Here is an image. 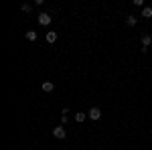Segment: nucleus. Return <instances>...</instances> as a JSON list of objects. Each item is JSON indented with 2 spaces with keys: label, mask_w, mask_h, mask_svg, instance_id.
Segmentation results:
<instances>
[{
  "label": "nucleus",
  "mask_w": 152,
  "mask_h": 150,
  "mask_svg": "<svg viewBox=\"0 0 152 150\" xmlns=\"http://www.w3.org/2000/svg\"><path fill=\"white\" fill-rule=\"evenodd\" d=\"M53 136H55V138H59V140H63V138H65V128H63V126L53 128Z\"/></svg>",
  "instance_id": "nucleus-1"
},
{
  "label": "nucleus",
  "mask_w": 152,
  "mask_h": 150,
  "mask_svg": "<svg viewBox=\"0 0 152 150\" xmlns=\"http://www.w3.org/2000/svg\"><path fill=\"white\" fill-rule=\"evenodd\" d=\"M87 116H89L91 120H99V118H102V110H99V108H91V110L87 112Z\"/></svg>",
  "instance_id": "nucleus-2"
},
{
  "label": "nucleus",
  "mask_w": 152,
  "mask_h": 150,
  "mask_svg": "<svg viewBox=\"0 0 152 150\" xmlns=\"http://www.w3.org/2000/svg\"><path fill=\"white\" fill-rule=\"evenodd\" d=\"M41 89H43L45 93H51L53 89H55V83H53V81H43V85H41Z\"/></svg>",
  "instance_id": "nucleus-3"
},
{
  "label": "nucleus",
  "mask_w": 152,
  "mask_h": 150,
  "mask_svg": "<svg viewBox=\"0 0 152 150\" xmlns=\"http://www.w3.org/2000/svg\"><path fill=\"white\" fill-rule=\"evenodd\" d=\"M150 43H152V37L150 35H142V51H148Z\"/></svg>",
  "instance_id": "nucleus-4"
},
{
  "label": "nucleus",
  "mask_w": 152,
  "mask_h": 150,
  "mask_svg": "<svg viewBox=\"0 0 152 150\" xmlns=\"http://www.w3.org/2000/svg\"><path fill=\"white\" fill-rule=\"evenodd\" d=\"M49 23H51V16H49L47 12H41V14H39V24L45 26V24H49Z\"/></svg>",
  "instance_id": "nucleus-5"
},
{
  "label": "nucleus",
  "mask_w": 152,
  "mask_h": 150,
  "mask_svg": "<svg viewBox=\"0 0 152 150\" xmlns=\"http://www.w3.org/2000/svg\"><path fill=\"white\" fill-rule=\"evenodd\" d=\"M142 16H144V18H150L152 16V8L150 6H144V8H142Z\"/></svg>",
  "instance_id": "nucleus-6"
},
{
  "label": "nucleus",
  "mask_w": 152,
  "mask_h": 150,
  "mask_svg": "<svg viewBox=\"0 0 152 150\" xmlns=\"http://www.w3.org/2000/svg\"><path fill=\"white\" fill-rule=\"evenodd\" d=\"M55 41H57V33H55V31L47 33V43H55Z\"/></svg>",
  "instance_id": "nucleus-7"
},
{
  "label": "nucleus",
  "mask_w": 152,
  "mask_h": 150,
  "mask_svg": "<svg viewBox=\"0 0 152 150\" xmlns=\"http://www.w3.org/2000/svg\"><path fill=\"white\" fill-rule=\"evenodd\" d=\"M24 37H26V41H35V39H37V33H35V31H26V33H24Z\"/></svg>",
  "instance_id": "nucleus-8"
},
{
  "label": "nucleus",
  "mask_w": 152,
  "mask_h": 150,
  "mask_svg": "<svg viewBox=\"0 0 152 150\" xmlns=\"http://www.w3.org/2000/svg\"><path fill=\"white\" fill-rule=\"evenodd\" d=\"M85 116H87V114H83V112H77V114H75V122H77V124H81L83 120H85Z\"/></svg>",
  "instance_id": "nucleus-9"
},
{
  "label": "nucleus",
  "mask_w": 152,
  "mask_h": 150,
  "mask_svg": "<svg viewBox=\"0 0 152 150\" xmlns=\"http://www.w3.org/2000/svg\"><path fill=\"white\" fill-rule=\"evenodd\" d=\"M136 23H138L136 16H128V18H126V24H128V26H136Z\"/></svg>",
  "instance_id": "nucleus-10"
},
{
  "label": "nucleus",
  "mask_w": 152,
  "mask_h": 150,
  "mask_svg": "<svg viewBox=\"0 0 152 150\" xmlns=\"http://www.w3.org/2000/svg\"><path fill=\"white\" fill-rule=\"evenodd\" d=\"M20 8H23V12H31V10H33V6H31V4H23Z\"/></svg>",
  "instance_id": "nucleus-11"
}]
</instances>
